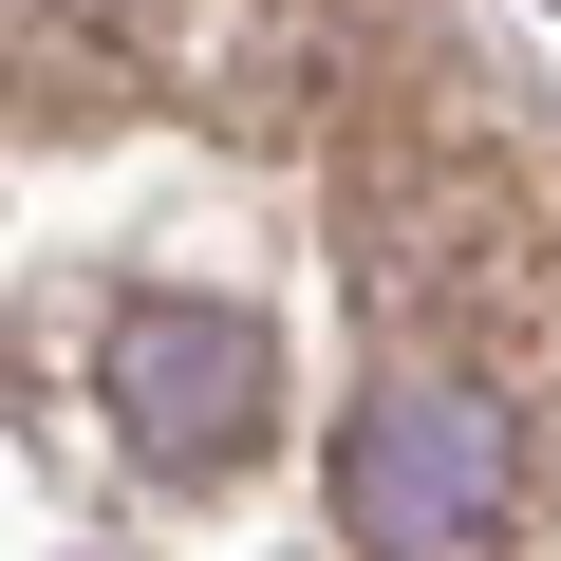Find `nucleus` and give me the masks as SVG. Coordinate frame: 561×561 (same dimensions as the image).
Returning a JSON list of instances; mask_svg holds the SVG:
<instances>
[{
	"label": "nucleus",
	"mask_w": 561,
	"mask_h": 561,
	"mask_svg": "<svg viewBox=\"0 0 561 561\" xmlns=\"http://www.w3.org/2000/svg\"><path fill=\"white\" fill-rule=\"evenodd\" d=\"M94 393H113L131 468L225 486V468L262 449V412H280V356H262V319H225V300H131L113 356H94Z\"/></svg>",
	"instance_id": "2"
},
{
	"label": "nucleus",
	"mask_w": 561,
	"mask_h": 561,
	"mask_svg": "<svg viewBox=\"0 0 561 561\" xmlns=\"http://www.w3.org/2000/svg\"><path fill=\"white\" fill-rule=\"evenodd\" d=\"M524 524V431L486 356H393L337 412V542L356 561H505Z\"/></svg>",
	"instance_id": "1"
}]
</instances>
